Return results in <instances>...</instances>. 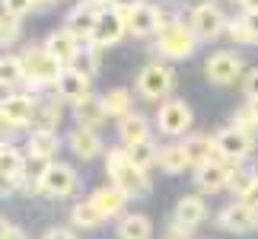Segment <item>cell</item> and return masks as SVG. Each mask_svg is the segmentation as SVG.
<instances>
[{
    "instance_id": "816d5d0a",
    "label": "cell",
    "mask_w": 258,
    "mask_h": 239,
    "mask_svg": "<svg viewBox=\"0 0 258 239\" xmlns=\"http://www.w3.org/2000/svg\"><path fill=\"white\" fill-rule=\"evenodd\" d=\"M7 239H26V233H23V230H19V226H13V230H10V233H7Z\"/></svg>"
},
{
    "instance_id": "4316f807",
    "label": "cell",
    "mask_w": 258,
    "mask_h": 239,
    "mask_svg": "<svg viewBox=\"0 0 258 239\" xmlns=\"http://www.w3.org/2000/svg\"><path fill=\"white\" fill-rule=\"evenodd\" d=\"M54 159L51 156H35V153H26V175H23V188L29 192H38V185H42L45 172L51 169Z\"/></svg>"
},
{
    "instance_id": "f1b7e54d",
    "label": "cell",
    "mask_w": 258,
    "mask_h": 239,
    "mask_svg": "<svg viewBox=\"0 0 258 239\" xmlns=\"http://www.w3.org/2000/svg\"><path fill=\"white\" fill-rule=\"evenodd\" d=\"M102 105H105L108 118H118V122H121L124 115H131V93H127L124 86H115L102 96Z\"/></svg>"
},
{
    "instance_id": "8fae6325",
    "label": "cell",
    "mask_w": 258,
    "mask_h": 239,
    "mask_svg": "<svg viewBox=\"0 0 258 239\" xmlns=\"http://www.w3.org/2000/svg\"><path fill=\"white\" fill-rule=\"evenodd\" d=\"M45 48L51 51V57H54L61 67H74L77 57H80V51H83V42L64 26V29H54V32L45 38Z\"/></svg>"
},
{
    "instance_id": "ee69618b",
    "label": "cell",
    "mask_w": 258,
    "mask_h": 239,
    "mask_svg": "<svg viewBox=\"0 0 258 239\" xmlns=\"http://www.w3.org/2000/svg\"><path fill=\"white\" fill-rule=\"evenodd\" d=\"M13 131H16V125L10 122V118H7V112H4V108H0V141H4V137H10Z\"/></svg>"
},
{
    "instance_id": "7a4b0ae2",
    "label": "cell",
    "mask_w": 258,
    "mask_h": 239,
    "mask_svg": "<svg viewBox=\"0 0 258 239\" xmlns=\"http://www.w3.org/2000/svg\"><path fill=\"white\" fill-rule=\"evenodd\" d=\"M198 42H201V38L195 35L191 26L175 23L169 29H160V38H156L153 51L160 54L163 61H182V57H191L198 51Z\"/></svg>"
},
{
    "instance_id": "f35d334b",
    "label": "cell",
    "mask_w": 258,
    "mask_h": 239,
    "mask_svg": "<svg viewBox=\"0 0 258 239\" xmlns=\"http://www.w3.org/2000/svg\"><path fill=\"white\" fill-rule=\"evenodd\" d=\"M156 13H160V29H169V26H175L178 19V4H160L156 7Z\"/></svg>"
},
{
    "instance_id": "f5cc1de1",
    "label": "cell",
    "mask_w": 258,
    "mask_h": 239,
    "mask_svg": "<svg viewBox=\"0 0 258 239\" xmlns=\"http://www.w3.org/2000/svg\"><path fill=\"white\" fill-rule=\"evenodd\" d=\"M245 108H249V112L258 118V99H249V102H245Z\"/></svg>"
},
{
    "instance_id": "d590c367",
    "label": "cell",
    "mask_w": 258,
    "mask_h": 239,
    "mask_svg": "<svg viewBox=\"0 0 258 239\" xmlns=\"http://www.w3.org/2000/svg\"><path fill=\"white\" fill-rule=\"evenodd\" d=\"M99 51H102L99 45L86 42V45H83V51H80V57H77V61H80V71H86L89 77H93V74L99 71Z\"/></svg>"
},
{
    "instance_id": "bcb514c9",
    "label": "cell",
    "mask_w": 258,
    "mask_h": 239,
    "mask_svg": "<svg viewBox=\"0 0 258 239\" xmlns=\"http://www.w3.org/2000/svg\"><path fill=\"white\" fill-rule=\"evenodd\" d=\"M242 19H245V26H249V32L258 38V13H245Z\"/></svg>"
},
{
    "instance_id": "5bb4252c",
    "label": "cell",
    "mask_w": 258,
    "mask_h": 239,
    "mask_svg": "<svg viewBox=\"0 0 258 239\" xmlns=\"http://www.w3.org/2000/svg\"><path fill=\"white\" fill-rule=\"evenodd\" d=\"M89 77L86 71H80V67H64L61 77H57V83H54V93L57 99H64V102H80V99L89 96Z\"/></svg>"
},
{
    "instance_id": "ffe728a7",
    "label": "cell",
    "mask_w": 258,
    "mask_h": 239,
    "mask_svg": "<svg viewBox=\"0 0 258 239\" xmlns=\"http://www.w3.org/2000/svg\"><path fill=\"white\" fill-rule=\"evenodd\" d=\"M185 156H188V166L191 169H201L207 163H214V159H220V153H217V147L211 137H204V134H191V137H185Z\"/></svg>"
},
{
    "instance_id": "4dcf8cb0",
    "label": "cell",
    "mask_w": 258,
    "mask_h": 239,
    "mask_svg": "<svg viewBox=\"0 0 258 239\" xmlns=\"http://www.w3.org/2000/svg\"><path fill=\"white\" fill-rule=\"evenodd\" d=\"M35 128H48V131H57V125H61V99H48V102L35 105Z\"/></svg>"
},
{
    "instance_id": "836d02e7",
    "label": "cell",
    "mask_w": 258,
    "mask_h": 239,
    "mask_svg": "<svg viewBox=\"0 0 258 239\" xmlns=\"http://www.w3.org/2000/svg\"><path fill=\"white\" fill-rule=\"evenodd\" d=\"M19 35H23V23H19V16L0 13V48L16 45V42H19Z\"/></svg>"
},
{
    "instance_id": "f546056e",
    "label": "cell",
    "mask_w": 258,
    "mask_h": 239,
    "mask_svg": "<svg viewBox=\"0 0 258 239\" xmlns=\"http://www.w3.org/2000/svg\"><path fill=\"white\" fill-rule=\"evenodd\" d=\"M160 169H163V172H169V175L185 172V169H188L185 147H182V144H169V147H163V150H160Z\"/></svg>"
},
{
    "instance_id": "e0dca14e",
    "label": "cell",
    "mask_w": 258,
    "mask_h": 239,
    "mask_svg": "<svg viewBox=\"0 0 258 239\" xmlns=\"http://www.w3.org/2000/svg\"><path fill=\"white\" fill-rule=\"evenodd\" d=\"M127 32L137 35V38H147V35L160 32V13H156V7L144 4V0L131 4V10H127Z\"/></svg>"
},
{
    "instance_id": "7dc6e473",
    "label": "cell",
    "mask_w": 258,
    "mask_h": 239,
    "mask_svg": "<svg viewBox=\"0 0 258 239\" xmlns=\"http://www.w3.org/2000/svg\"><path fill=\"white\" fill-rule=\"evenodd\" d=\"M89 4H96L99 10H115L118 4H124V0H89Z\"/></svg>"
},
{
    "instance_id": "60d3db41",
    "label": "cell",
    "mask_w": 258,
    "mask_h": 239,
    "mask_svg": "<svg viewBox=\"0 0 258 239\" xmlns=\"http://www.w3.org/2000/svg\"><path fill=\"white\" fill-rule=\"evenodd\" d=\"M249 182H252V175L245 172V169H236V175H233V182H230V192H233L236 198H239V195L245 192V188H249Z\"/></svg>"
},
{
    "instance_id": "9a60e30c",
    "label": "cell",
    "mask_w": 258,
    "mask_h": 239,
    "mask_svg": "<svg viewBox=\"0 0 258 239\" xmlns=\"http://www.w3.org/2000/svg\"><path fill=\"white\" fill-rule=\"evenodd\" d=\"M99 16H102V10H99L96 4H89V0H83V4H77L71 10V16H67V29L80 38V42H93V32L99 26Z\"/></svg>"
},
{
    "instance_id": "5b68a950",
    "label": "cell",
    "mask_w": 258,
    "mask_h": 239,
    "mask_svg": "<svg viewBox=\"0 0 258 239\" xmlns=\"http://www.w3.org/2000/svg\"><path fill=\"white\" fill-rule=\"evenodd\" d=\"M188 26L195 29V35L201 38V42H211V38L223 35L226 26H230V16L223 13L220 7L214 4V0H207V4H198L191 10V16H188Z\"/></svg>"
},
{
    "instance_id": "7bdbcfd3",
    "label": "cell",
    "mask_w": 258,
    "mask_h": 239,
    "mask_svg": "<svg viewBox=\"0 0 258 239\" xmlns=\"http://www.w3.org/2000/svg\"><path fill=\"white\" fill-rule=\"evenodd\" d=\"M16 188H19V178H13V175H4V172H0V198L13 195Z\"/></svg>"
},
{
    "instance_id": "f907efd6",
    "label": "cell",
    "mask_w": 258,
    "mask_h": 239,
    "mask_svg": "<svg viewBox=\"0 0 258 239\" xmlns=\"http://www.w3.org/2000/svg\"><path fill=\"white\" fill-rule=\"evenodd\" d=\"M57 7V0H35V10H51Z\"/></svg>"
},
{
    "instance_id": "cb8c5ba5",
    "label": "cell",
    "mask_w": 258,
    "mask_h": 239,
    "mask_svg": "<svg viewBox=\"0 0 258 239\" xmlns=\"http://www.w3.org/2000/svg\"><path fill=\"white\" fill-rule=\"evenodd\" d=\"M26 83V64L16 54H0V89L13 93Z\"/></svg>"
},
{
    "instance_id": "52a82bcc",
    "label": "cell",
    "mask_w": 258,
    "mask_h": 239,
    "mask_svg": "<svg viewBox=\"0 0 258 239\" xmlns=\"http://www.w3.org/2000/svg\"><path fill=\"white\" fill-rule=\"evenodd\" d=\"M242 57L236 51H217L204 61V77L211 80L214 86H233L236 80L242 77Z\"/></svg>"
},
{
    "instance_id": "9c48e42d",
    "label": "cell",
    "mask_w": 258,
    "mask_h": 239,
    "mask_svg": "<svg viewBox=\"0 0 258 239\" xmlns=\"http://www.w3.org/2000/svg\"><path fill=\"white\" fill-rule=\"evenodd\" d=\"M214 147H217V153H220V159H233V163H242V159L255 150V137L230 125V128H223V131L214 137Z\"/></svg>"
},
{
    "instance_id": "30bf717a",
    "label": "cell",
    "mask_w": 258,
    "mask_h": 239,
    "mask_svg": "<svg viewBox=\"0 0 258 239\" xmlns=\"http://www.w3.org/2000/svg\"><path fill=\"white\" fill-rule=\"evenodd\" d=\"M77 192V169L67 163H51V169L45 172L42 185H38V195L48 198H67Z\"/></svg>"
},
{
    "instance_id": "277c9868",
    "label": "cell",
    "mask_w": 258,
    "mask_h": 239,
    "mask_svg": "<svg viewBox=\"0 0 258 239\" xmlns=\"http://www.w3.org/2000/svg\"><path fill=\"white\" fill-rule=\"evenodd\" d=\"M19 57H23V64H26V83L32 89H45V86L57 83V77H61V71H64V67L51 57V51H48L45 45L26 48Z\"/></svg>"
},
{
    "instance_id": "44dd1931",
    "label": "cell",
    "mask_w": 258,
    "mask_h": 239,
    "mask_svg": "<svg viewBox=\"0 0 258 239\" xmlns=\"http://www.w3.org/2000/svg\"><path fill=\"white\" fill-rule=\"evenodd\" d=\"M67 144H71V150L77 159H96L99 153H102V141H99V131H93V128H80L77 125L71 137H67Z\"/></svg>"
},
{
    "instance_id": "11a10c76",
    "label": "cell",
    "mask_w": 258,
    "mask_h": 239,
    "mask_svg": "<svg viewBox=\"0 0 258 239\" xmlns=\"http://www.w3.org/2000/svg\"><path fill=\"white\" fill-rule=\"evenodd\" d=\"M4 150H7V147H4V141H0V153H4Z\"/></svg>"
},
{
    "instance_id": "ba28073f",
    "label": "cell",
    "mask_w": 258,
    "mask_h": 239,
    "mask_svg": "<svg viewBox=\"0 0 258 239\" xmlns=\"http://www.w3.org/2000/svg\"><path fill=\"white\" fill-rule=\"evenodd\" d=\"M236 169H239V163H233V159H214V163H207L195 172V182H198L201 192L217 195V192H223V188H230Z\"/></svg>"
},
{
    "instance_id": "681fc988",
    "label": "cell",
    "mask_w": 258,
    "mask_h": 239,
    "mask_svg": "<svg viewBox=\"0 0 258 239\" xmlns=\"http://www.w3.org/2000/svg\"><path fill=\"white\" fill-rule=\"evenodd\" d=\"M10 230H13V223H10L7 217H0V239H7V233H10Z\"/></svg>"
},
{
    "instance_id": "6da1fadb",
    "label": "cell",
    "mask_w": 258,
    "mask_h": 239,
    "mask_svg": "<svg viewBox=\"0 0 258 239\" xmlns=\"http://www.w3.org/2000/svg\"><path fill=\"white\" fill-rule=\"evenodd\" d=\"M105 172L108 182L118 185L127 198H147L150 195V175L127 156V147H112L105 153Z\"/></svg>"
},
{
    "instance_id": "c3c4849f",
    "label": "cell",
    "mask_w": 258,
    "mask_h": 239,
    "mask_svg": "<svg viewBox=\"0 0 258 239\" xmlns=\"http://www.w3.org/2000/svg\"><path fill=\"white\" fill-rule=\"evenodd\" d=\"M239 7L245 13H258V0H239Z\"/></svg>"
},
{
    "instance_id": "4fadbf2b",
    "label": "cell",
    "mask_w": 258,
    "mask_h": 239,
    "mask_svg": "<svg viewBox=\"0 0 258 239\" xmlns=\"http://www.w3.org/2000/svg\"><path fill=\"white\" fill-rule=\"evenodd\" d=\"M127 35V16H121V10H102L99 26L93 32V45L99 48H112Z\"/></svg>"
},
{
    "instance_id": "e575fe53",
    "label": "cell",
    "mask_w": 258,
    "mask_h": 239,
    "mask_svg": "<svg viewBox=\"0 0 258 239\" xmlns=\"http://www.w3.org/2000/svg\"><path fill=\"white\" fill-rule=\"evenodd\" d=\"M226 35H230L236 45H258V38L249 32L245 19H230V26H226Z\"/></svg>"
},
{
    "instance_id": "db71d44e",
    "label": "cell",
    "mask_w": 258,
    "mask_h": 239,
    "mask_svg": "<svg viewBox=\"0 0 258 239\" xmlns=\"http://www.w3.org/2000/svg\"><path fill=\"white\" fill-rule=\"evenodd\" d=\"M166 239H188V233H182V230H169V236Z\"/></svg>"
},
{
    "instance_id": "8d00e7d4",
    "label": "cell",
    "mask_w": 258,
    "mask_h": 239,
    "mask_svg": "<svg viewBox=\"0 0 258 239\" xmlns=\"http://www.w3.org/2000/svg\"><path fill=\"white\" fill-rule=\"evenodd\" d=\"M233 128H239V131H245V134H258V118L249 112V108H239V112L233 115Z\"/></svg>"
},
{
    "instance_id": "1f68e13d",
    "label": "cell",
    "mask_w": 258,
    "mask_h": 239,
    "mask_svg": "<svg viewBox=\"0 0 258 239\" xmlns=\"http://www.w3.org/2000/svg\"><path fill=\"white\" fill-rule=\"evenodd\" d=\"M0 172L19 178V185H23V175H26V156L19 153V150H13V147H7V150L0 153Z\"/></svg>"
},
{
    "instance_id": "b9f144b4",
    "label": "cell",
    "mask_w": 258,
    "mask_h": 239,
    "mask_svg": "<svg viewBox=\"0 0 258 239\" xmlns=\"http://www.w3.org/2000/svg\"><path fill=\"white\" fill-rule=\"evenodd\" d=\"M242 89H245V96H249V99H258V67H252V71L245 74Z\"/></svg>"
},
{
    "instance_id": "83f0119b",
    "label": "cell",
    "mask_w": 258,
    "mask_h": 239,
    "mask_svg": "<svg viewBox=\"0 0 258 239\" xmlns=\"http://www.w3.org/2000/svg\"><path fill=\"white\" fill-rule=\"evenodd\" d=\"M29 153L35 156H51L57 153V131H48V128H32V134H29Z\"/></svg>"
},
{
    "instance_id": "484cf974",
    "label": "cell",
    "mask_w": 258,
    "mask_h": 239,
    "mask_svg": "<svg viewBox=\"0 0 258 239\" xmlns=\"http://www.w3.org/2000/svg\"><path fill=\"white\" fill-rule=\"evenodd\" d=\"M118 239H153V223L147 214H124L118 223Z\"/></svg>"
},
{
    "instance_id": "d6a6232c",
    "label": "cell",
    "mask_w": 258,
    "mask_h": 239,
    "mask_svg": "<svg viewBox=\"0 0 258 239\" xmlns=\"http://www.w3.org/2000/svg\"><path fill=\"white\" fill-rule=\"evenodd\" d=\"M127 156L134 159L141 169H150L160 163V147H156L153 141H144V144H134V147H127Z\"/></svg>"
},
{
    "instance_id": "d6986e66",
    "label": "cell",
    "mask_w": 258,
    "mask_h": 239,
    "mask_svg": "<svg viewBox=\"0 0 258 239\" xmlns=\"http://www.w3.org/2000/svg\"><path fill=\"white\" fill-rule=\"evenodd\" d=\"M89 198H93V204L105 214V220H112V217H121V214H124V204H127V195H124L118 185H112V182L102 185V188H96Z\"/></svg>"
},
{
    "instance_id": "f6af8a7d",
    "label": "cell",
    "mask_w": 258,
    "mask_h": 239,
    "mask_svg": "<svg viewBox=\"0 0 258 239\" xmlns=\"http://www.w3.org/2000/svg\"><path fill=\"white\" fill-rule=\"evenodd\" d=\"M42 239H77V236H74L71 230H61V226H54V230H48Z\"/></svg>"
},
{
    "instance_id": "74e56055",
    "label": "cell",
    "mask_w": 258,
    "mask_h": 239,
    "mask_svg": "<svg viewBox=\"0 0 258 239\" xmlns=\"http://www.w3.org/2000/svg\"><path fill=\"white\" fill-rule=\"evenodd\" d=\"M0 7H4V13L23 19L26 13H32V10H35V0H0Z\"/></svg>"
},
{
    "instance_id": "2e32d148",
    "label": "cell",
    "mask_w": 258,
    "mask_h": 239,
    "mask_svg": "<svg viewBox=\"0 0 258 239\" xmlns=\"http://www.w3.org/2000/svg\"><path fill=\"white\" fill-rule=\"evenodd\" d=\"M207 217V204L201 195H182L175 204V214H172V226H178V230H188L191 233L195 226H201Z\"/></svg>"
},
{
    "instance_id": "603a6c76",
    "label": "cell",
    "mask_w": 258,
    "mask_h": 239,
    "mask_svg": "<svg viewBox=\"0 0 258 239\" xmlns=\"http://www.w3.org/2000/svg\"><path fill=\"white\" fill-rule=\"evenodd\" d=\"M118 141H121V147H134V144L150 141V122L137 112L124 115L121 122H118Z\"/></svg>"
},
{
    "instance_id": "8992f818",
    "label": "cell",
    "mask_w": 258,
    "mask_h": 239,
    "mask_svg": "<svg viewBox=\"0 0 258 239\" xmlns=\"http://www.w3.org/2000/svg\"><path fill=\"white\" fill-rule=\"evenodd\" d=\"M191 125H195L191 105L182 102V99H166L160 105V112H156V128H160V134H166V137H182Z\"/></svg>"
},
{
    "instance_id": "7402d4cb",
    "label": "cell",
    "mask_w": 258,
    "mask_h": 239,
    "mask_svg": "<svg viewBox=\"0 0 258 239\" xmlns=\"http://www.w3.org/2000/svg\"><path fill=\"white\" fill-rule=\"evenodd\" d=\"M74 118L80 128H93V131H99V125L105 122V105H102V96H93L89 93L86 99H80V102H74Z\"/></svg>"
},
{
    "instance_id": "3957f363",
    "label": "cell",
    "mask_w": 258,
    "mask_h": 239,
    "mask_svg": "<svg viewBox=\"0 0 258 239\" xmlns=\"http://www.w3.org/2000/svg\"><path fill=\"white\" fill-rule=\"evenodd\" d=\"M137 96L141 99H150V102H166L169 99V93L175 89V71L169 64H163V61H153V64H147L141 74H137Z\"/></svg>"
},
{
    "instance_id": "ab89813d",
    "label": "cell",
    "mask_w": 258,
    "mask_h": 239,
    "mask_svg": "<svg viewBox=\"0 0 258 239\" xmlns=\"http://www.w3.org/2000/svg\"><path fill=\"white\" fill-rule=\"evenodd\" d=\"M239 201H242L245 207H252V211L258 214V175H252V182H249V188L239 195Z\"/></svg>"
},
{
    "instance_id": "d4e9b609",
    "label": "cell",
    "mask_w": 258,
    "mask_h": 239,
    "mask_svg": "<svg viewBox=\"0 0 258 239\" xmlns=\"http://www.w3.org/2000/svg\"><path fill=\"white\" fill-rule=\"evenodd\" d=\"M71 223L77 226V230H99V226L105 223V214L93 204V198H86V201H77V204H74Z\"/></svg>"
},
{
    "instance_id": "ac0fdd59",
    "label": "cell",
    "mask_w": 258,
    "mask_h": 239,
    "mask_svg": "<svg viewBox=\"0 0 258 239\" xmlns=\"http://www.w3.org/2000/svg\"><path fill=\"white\" fill-rule=\"evenodd\" d=\"M35 96H29V93H10L0 99V108L7 112V118L13 122L16 128H29L32 125V118H35Z\"/></svg>"
},
{
    "instance_id": "7c38bea8",
    "label": "cell",
    "mask_w": 258,
    "mask_h": 239,
    "mask_svg": "<svg viewBox=\"0 0 258 239\" xmlns=\"http://www.w3.org/2000/svg\"><path fill=\"white\" fill-rule=\"evenodd\" d=\"M217 223H220L226 233L245 236V233L258 230V214L252 211V207H245L242 201H233V204H226L223 211L217 214Z\"/></svg>"
}]
</instances>
